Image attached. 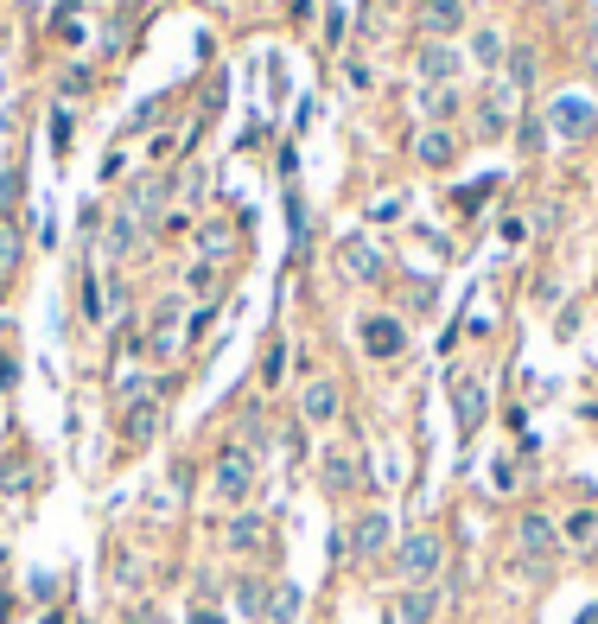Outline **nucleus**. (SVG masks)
<instances>
[{
  "mask_svg": "<svg viewBox=\"0 0 598 624\" xmlns=\"http://www.w3.org/2000/svg\"><path fill=\"white\" fill-rule=\"evenodd\" d=\"M395 561H401V580H408V586H427V580L439 574V561H446V542H439L433 529H420V535H408V542H401Z\"/></svg>",
  "mask_w": 598,
  "mask_h": 624,
  "instance_id": "f257e3e1",
  "label": "nucleus"
},
{
  "mask_svg": "<svg viewBox=\"0 0 598 624\" xmlns=\"http://www.w3.org/2000/svg\"><path fill=\"white\" fill-rule=\"evenodd\" d=\"M249 491H255V453H249V446H223V459H217V497H223V504H242Z\"/></svg>",
  "mask_w": 598,
  "mask_h": 624,
  "instance_id": "f03ea898",
  "label": "nucleus"
},
{
  "mask_svg": "<svg viewBox=\"0 0 598 624\" xmlns=\"http://www.w3.org/2000/svg\"><path fill=\"white\" fill-rule=\"evenodd\" d=\"M414 71H420V77H427V83H433V90H446V83H452V77H459V71H465V64H459V51H452L446 39H427V45H420V51H414Z\"/></svg>",
  "mask_w": 598,
  "mask_h": 624,
  "instance_id": "7ed1b4c3",
  "label": "nucleus"
},
{
  "mask_svg": "<svg viewBox=\"0 0 598 624\" xmlns=\"http://www.w3.org/2000/svg\"><path fill=\"white\" fill-rule=\"evenodd\" d=\"M452 414H459V433H478V427H484L490 389L478 383V376H459V383H452Z\"/></svg>",
  "mask_w": 598,
  "mask_h": 624,
  "instance_id": "20e7f679",
  "label": "nucleus"
},
{
  "mask_svg": "<svg viewBox=\"0 0 598 624\" xmlns=\"http://www.w3.org/2000/svg\"><path fill=\"white\" fill-rule=\"evenodd\" d=\"M548 121H554V128H560V134H567V141H586V134L598 128V109H592V102H586V96H554V109H548Z\"/></svg>",
  "mask_w": 598,
  "mask_h": 624,
  "instance_id": "39448f33",
  "label": "nucleus"
},
{
  "mask_svg": "<svg viewBox=\"0 0 598 624\" xmlns=\"http://www.w3.org/2000/svg\"><path fill=\"white\" fill-rule=\"evenodd\" d=\"M338 408H344V395H338V383H331V376H312V383L299 389V414H306L312 427L338 421Z\"/></svg>",
  "mask_w": 598,
  "mask_h": 624,
  "instance_id": "423d86ee",
  "label": "nucleus"
},
{
  "mask_svg": "<svg viewBox=\"0 0 598 624\" xmlns=\"http://www.w3.org/2000/svg\"><path fill=\"white\" fill-rule=\"evenodd\" d=\"M516 542H522V561L541 567V554H554V516H548V510H529V516L516 523Z\"/></svg>",
  "mask_w": 598,
  "mask_h": 624,
  "instance_id": "0eeeda50",
  "label": "nucleus"
},
{
  "mask_svg": "<svg viewBox=\"0 0 598 624\" xmlns=\"http://www.w3.org/2000/svg\"><path fill=\"white\" fill-rule=\"evenodd\" d=\"M389 535H395L389 516H382V510H363V516H357V529H350V554H357V561H369V554L389 548Z\"/></svg>",
  "mask_w": 598,
  "mask_h": 624,
  "instance_id": "6e6552de",
  "label": "nucleus"
},
{
  "mask_svg": "<svg viewBox=\"0 0 598 624\" xmlns=\"http://www.w3.org/2000/svg\"><path fill=\"white\" fill-rule=\"evenodd\" d=\"M439 612V586H408V593L395 599V612H389V624H427Z\"/></svg>",
  "mask_w": 598,
  "mask_h": 624,
  "instance_id": "1a4fd4ad",
  "label": "nucleus"
},
{
  "mask_svg": "<svg viewBox=\"0 0 598 624\" xmlns=\"http://www.w3.org/2000/svg\"><path fill=\"white\" fill-rule=\"evenodd\" d=\"M414 153H420V166H452V160H459V134H452V128H420Z\"/></svg>",
  "mask_w": 598,
  "mask_h": 624,
  "instance_id": "9d476101",
  "label": "nucleus"
},
{
  "mask_svg": "<svg viewBox=\"0 0 598 624\" xmlns=\"http://www.w3.org/2000/svg\"><path fill=\"white\" fill-rule=\"evenodd\" d=\"M338 262H344L350 281H382V255L369 249L363 236H350V242H344V249H338Z\"/></svg>",
  "mask_w": 598,
  "mask_h": 624,
  "instance_id": "9b49d317",
  "label": "nucleus"
},
{
  "mask_svg": "<svg viewBox=\"0 0 598 624\" xmlns=\"http://www.w3.org/2000/svg\"><path fill=\"white\" fill-rule=\"evenodd\" d=\"M420 26H427L433 39H452V32L465 26V7L459 0H420Z\"/></svg>",
  "mask_w": 598,
  "mask_h": 624,
  "instance_id": "f8f14e48",
  "label": "nucleus"
},
{
  "mask_svg": "<svg viewBox=\"0 0 598 624\" xmlns=\"http://www.w3.org/2000/svg\"><path fill=\"white\" fill-rule=\"evenodd\" d=\"M102 242H109V255H134L140 249V211H134V204H121V211L109 217V236H102Z\"/></svg>",
  "mask_w": 598,
  "mask_h": 624,
  "instance_id": "ddd939ff",
  "label": "nucleus"
},
{
  "mask_svg": "<svg viewBox=\"0 0 598 624\" xmlns=\"http://www.w3.org/2000/svg\"><path fill=\"white\" fill-rule=\"evenodd\" d=\"M401 338H408V332H401V319H369L363 325V351L369 357H401Z\"/></svg>",
  "mask_w": 598,
  "mask_h": 624,
  "instance_id": "4468645a",
  "label": "nucleus"
},
{
  "mask_svg": "<svg viewBox=\"0 0 598 624\" xmlns=\"http://www.w3.org/2000/svg\"><path fill=\"white\" fill-rule=\"evenodd\" d=\"M13 274H20V223L0 217V293L13 287Z\"/></svg>",
  "mask_w": 598,
  "mask_h": 624,
  "instance_id": "2eb2a0df",
  "label": "nucleus"
},
{
  "mask_svg": "<svg viewBox=\"0 0 598 624\" xmlns=\"http://www.w3.org/2000/svg\"><path fill=\"white\" fill-rule=\"evenodd\" d=\"M299 605H306V593H299V586H268V624H293L299 618Z\"/></svg>",
  "mask_w": 598,
  "mask_h": 624,
  "instance_id": "dca6fc26",
  "label": "nucleus"
},
{
  "mask_svg": "<svg viewBox=\"0 0 598 624\" xmlns=\"http://www.w3.org/2000/svg\"><path fill=\"white\" fill-rule=\"evenodd\" d=\"M325 484H331V491H350V484H363L357 459H350L344 446H338V453H325Z\"/></svg>",
  "mask_w": 598,
  "mask_h": 624,
  "instance_id": "f3484780",
  "label": "nucleus"
},
{
  "mask_svg": "<svg viewBox=\"0 0 598 624\" xmlns=\"http://www.w3.org/2000/svg\"><path fill=\"white\" fill-rule=\"evenodd\" d=\"M535 71H541V51L535 45H516V51H509V83H516V90H529Z\"/></svg>",
  "mask_w": 598,
  "mask_h": 624,
  "instance_id": "a211bd4d",
  "label": "nucleus"
},
{
  "mask_svg": "<svg viewBox=\"0 0 598 624\" xmlns=\"http://www.w3.org/2000/svg\"><path fill=\"white\" fill-rule=\"evenodd\" d=\"M236 612L242 618H261V612H268V586H261V580H236Z\"/></svg>",
  "mask_w": 598,
  "mask_h": 624,
  "instance_id": "6ab92c4d",
  "label": "nucleus"
},
{
  "mask_svg": "<svg viewBox=\"0 0 598 624\" xmlns=\"http://www.w3.org/2000/svg\"><path fill=\"white\" fill-rule=\"evenodd\" d=\"M287 223H293V255H306L312 249V217H306V204L287 198Z\"/></svg>",
  "mask_w": 598,
  "mask_h": 624,
  "instance_id": "aec40b11",
  "label": "nucleus"
},
{
  "mask_svg": "<svg viewBox=\"0 0 598 624\" xmlns=\"http://www.w3.org/2000/svg\"><path fill=\"white\" fill-rule=\"evenodd\" d=\"M153 433H160V402H147V408L128 414V440H153Z\"/></svg>",
  "mask_w": 598,
  "mask_h": 624,
  "instance_id": "412c9836",
  "label": "nucleus"
},
{
  "mask_svg": "<svg viewBox=\"0 0 598 624\" xmlns=\"http://www.w3.org/2000/svg\"><path fill=\"white\" fill-rule=\"evenodd\" d=\"M471 58H478V64H503V39L490 26H478V32H471Z\"/></svg>",
  "mask_w": 598,
  "mask_h": 624,
  "instance_id": "4be33fe9",
  "label": "nucleus"
},
{
  "mask_svg": "<svg viewBox=\"0 0 598 624\" xmlns=\"http://www.w3.org/2000/svg\"><path fill=\"white\" fill-rule=\"evenodd\" d=\"M236 249V236H230V223H204V255L210 262H223V255Z\"/></svg>",
  "mask_w": 598,
  "mask_h": 624,
  "instance_id": "5701e85b",
  "label": "nucleus"
},
{
  "mask_svg": "<svg viewBox=\"0 0 598 624\" xmlns=\"http://www.w3.org/2000/svg\"><path fill=\"white\" fill-rule=\"evenodd\" d=\"M223 542H230V548H255V542H261V523H255V516H236Z\"/></svg>",
  "mask_w": 598,
  "mask_h": 624,
  "instance_id": "b1692460",
  "label": "nucleus"
},
{
  "mask_svg": "<svg viewBox=\"0 0 598 624\" xmlns=\"http://www.w3.org/2000/svg\"><path fill=\"white\" fill-rule=\"evenodd\" d=\"M598 535V510H573L567 516V542H592Z\"/></svg>",
  "mask_w": 598,
  "mask_h": 624,
  "instance_id": "393cba45",
  "label": "nucleus"
},
{
  "mask_svg": "<svg viewBox=\"0 0 598 624\" xmlns=\"http://www.w3.org/2000/svg\"><path fill=\"white\" fill-rule=\"evenodd\" d=\"M478 121H484V141H497V134H503V109H497V102H484V109H478Z\"/></svg>",
  "mask_w": 598,
  "mask_h": 624,
  "instance_id": "a878e982",
  "label": "nucleus"
},
{
  "mask_svg": "<svg viewBox=\"0 0 598 624\" xmlns=\"http://www.w3.org/2000/svg\"><path fill=\"white\" fill-rule=\"evenodd\" d=\"M160 115H166V102H140V109H134V134H147Z\"/></svg>",
  "mask_w": 598,
  "mask_h": 624,
  "instance_id": "bb28decb",
  "label": "nucleus"
},
{
  "mask_svg": "<svg viewBox=\"0 0 598 624\" xmlns=\"http://www.w3.org/2000/svg\"><path fill=\"white\" fill-rule=\"evenodd\" d=\"M427 109H433V115H452V109H459V90H433Z\"/></svg>",
  "mask_w": 598,
  "mask_h": 624,
  "instance_id": "cd10ccee",
  "label": "nucleus"
},
{
  "mask_svg": "<svg viewBox=\"0 0 598 624\" xmlns=\"http://www.w3.org/2000/svg\"><path fill=\"white\" fill-rule=\"evenodd\" d=\"M490 478H497V491H516V465H509V459L490 465Z\"/></svg>",
  "mask_w": 598,
  "mask_h": 624,
  "instance_id": "c85d7f7f",
  "label": "nucleus"
},
{
  "mask_svg": "<svg viewBox=\"0 0 598 624\" xmlns=\"http://www.w3.org/2000/svg\"><path fill=\"white\" fill-rule=\"evenodd\" d=\"M223 96H230V90H223V77H210V90H204V115H217V109H223Z\"/></svg>",
  "mask_w": 598,
  "mask_h": 624,
  "instance_id": "c756f323",
  "label": "nucleus"
},
{
  "mask_svg": "<svg viewBox=\"0 0 598 624\" xmlns=\"http://www.w3.org/2000/svg\"><path fill=\"white\" fill-rule=\"evenodd\" d=\"M185 281H191V287H198V293H210V287H217V274H210V262H198V268H191V274H185Z\"/></svg>",
  "mask_w": 598,
  "mask_h": 624,
  "instance_id": "7c9ffc66",
  "label": "nucleus"
},
{
  "mask_svg": "<svg viewBox=\"0 0 598 624\" xmlns=\"http://www.w3.org/2000/svg\"><path fill=\"white\" fill-rule=\"evenodd\" d=\"M344 83L350 90H369V64H344Z\"/></svg>",
  "mask_w": 598,
  "mask_h": 624,
  "instance_id": "2f4dec72",
  "label": "nucleus"
},
{
  "mask_svg": "<svg viewBox=\"0 0 598 624\" xmlns=\"http://www.w3.org/2000/svg\"><path fill=\"white\" fill-rule=\"evenodd\" d=\"M185 624H223V612H217V605H191Z\"/></svg>",
  "mask_w": 598,
  "mask_h": 624,
  "instance_id": "473e14b6",
  "label": "nucleus"
},
{
  "mask_svg": "<svg viewBox=\"0 0 598 624\" xmlns=\"http://www.w3.org/2000/svg\"><path fill=\"white\" fill-rule=\"evenodd\" d=\"M280 363H287V351L274 344V351H268V363H261V376H268V383H280Z\"/></svg>",
  "mask_w": 598,
  "mask_h": 624,
  "instance_id": "72a5a7b5",
  "label": "nucleus"
},
{
  "mask_svg": "<svg viewBox=\"0 0 598 624\" xmlns=\"http://www.w3.org/2000/svg\"><path fill=\"white\" fill-rule=\"evenodd\" d=\"M128 624H160V612H153V605H134V612H128Z\"/></svg>",
  "mask_w": 598,
  "mask_h": 624,
  "instance_id": "f704fd0d",
  "label": "nucleus"
},
{
  "mask_svg": "<svg viewBox=\"0 0 598 624\" xmlns=\"http://www.w3.org/2000/svg\"><path fill=\"white\" fill-rule=\"evenodd\" d=\"M7 383H13V357L0 351V389H7Z\"/></svg>",
  "mask_w": 598,
  "mask_h": 624,
  "instance_id": "c9c22d12",
  "label": "nucleus"
},
{
  "mask_svg": "<svg viewBox=\"0 0 598 624\" xmlns=\"http://www.w3.org/2000/svg\"><path fill=\"white\" fill-rule=\"evenodd\" d=\"M579 624H598V605H586V612H579Z\"/></svg>",
  "mask_w": 598,
  "mask_h": 624,
  "instance_id": "e433bc0d",
  "label": "nucleus"
},
{
  "mask_svg": "<svg viewBox=\"0 0 598 624\" xmlns=\"http://www.w3.org/2000/svg\"><path fill=\"white\" fill-rule=\"evenodd\" d=\"M45 624H64V618H58V612H51V618H45Z\"/></svg>",
  "mask_w": 598,
  "mask_h": 624,
  "instance_id": "4c0bfd02",
  "label": "nucleus"
},
{
  "mask_svg": "<svg viewBox=\"0 0 598 624\" xmlns=\"http://www.w3.org/2000/svg\"><path fill=\"white\" fill-rule=\"evenodd\" d=\"M0 332H7V319H0Z\"/></svg>",
  "mask_w": 598,
  "mask_h": 624,
  "instance_id": "58836bf2",
  "label": "nucleus"
}]
</instances>
